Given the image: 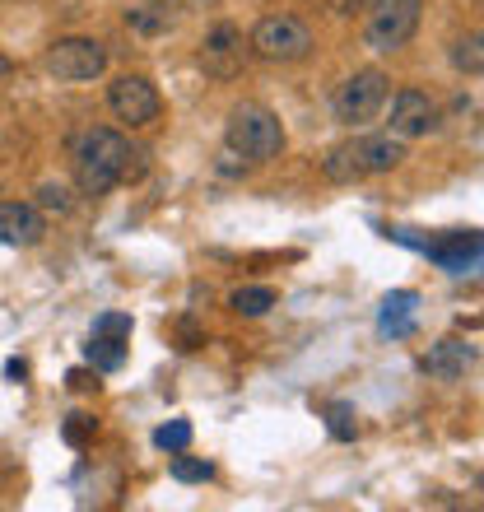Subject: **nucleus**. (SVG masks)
Segmentation results:
<instances>
[{
	"label": "nucleus",
	"mask_w": 484,
	"mask_h": 512,
	"mask_svg": "<svg viewBox=\"0 0 484 512\" xmlns=\"http://www.w3.org/2000/svg\"><path fill=\"white\" fill-rule=\"evenodd\" d=\"M149 173V154L131 145L121 131L108 126H89L75 135V187L80 196H108L121 182H140Z\"/></svg>",
	"instance_id": "nucleus-1"
},
{
	"label": "nucleus",
	"mask_w": 484,
	"mask_h": 512,
	"mask_svg": "<svg viewBox=\"0 0 484 512\" xmlns=\"http://www.w3.org/2000/svg\"><path fill=\"white\" fill-rule=\"evenodd\" d=\"M224 145L247 163H270L284 154V126L261 103H238L229 112V126H224Z\"/></svg>",
	"instance_id": "nucleus-2"
},
{
	"label": "nucleus",
	"mask_w": 484,
	"mask_h": 512,
	"mask_svg": "<svg viewBox=\"0 0 484 512\" xmlns=\"http://www.w3.org/2000/svg\"><path fill=\"white\" fill-rule=\"evenodd\" d=\"M363 42L373 52H401L405 42L415 38L419 19H424V0H368L363 5Z\"/></svg>",
	"instance_id": "nucleus-3"
},
{
	"label": "nucleus",
	"mask_w": 484,
	"mask_h": 512,
	"mask_svg": "<svg viewBox=\"0 0 484 512\" xmlns=\"http://www.w3.org/2000/svg\"><path fill=\"white\" fill-rule=\"evenodd\" d=\"M252 52L261 61H303L312 52V28L298 19V14H266L261 24L252 28Z\"/></svg>",
	"instance_id": "nucleus-4"
},
{
	"label": "nucleus",
	"mask_w": 484,
	"mask_h": 512,
	"mask_svg": "<svg viewBox=\"0 0 484 512\" xmlns=\"http://www.w3.org/2000/svg\"><path fill=\"white\" fill-rule=\"evenodd\" d=\"M47 75H56L61 84H84V80H98L108 70V47L98 38H56L42 56Z\"/></svg>",
	"instance_id": "nucleus-5"
},
{
	"label": "nucleus",
	"mask_w": 484,
	"mask_h": 512,
	"mask_svg": "<svg viewBox=\"0 0 484 512\" xmlns=\"http://www.w3.org/2000/svg\"><path fill=\"white\" fill-rule=\"evenodd\" d=\"M387 94H391V80L377 66L354 70L350 80L336 89V122H345V126L373 122L377 112H382V103H387Z\"/></svg>",
	"instance_id": "nucleus-6"
},
{
	"label": "nucleus",
	"mask_w": 484,
	"mask_h": 512,
	"mask_svg": "<svg viewBox=\"0 0 484 512\" xmlns=\"http://www.w3.org/2000/svg\"><path fill=\"white\" fill-rule=\"evenodd\" d=\"M391 238L405 247H419V252L429 256L438 270H447V275H475V270H480L484 243L475 229L471 233H447L443 243H424V238H415V233H405V229H391Z\"/></svg>",
	"instance_id": "nucleus-7"
},
{
	"label": "nucleus",
	"mask_w": 484,
	"mask_h": 512,
	"mask_svg": "<svg viewBox=\"0 0 484 512\" xmlns=\"http://www.w3.org/2000/svg\"><path fill=\"white\" fill-rule=\"evenodd\" d=\"M108 108L117 112V122H126V126H149V122H159L163 98L145 75H117V80L108 84Z\"/></svg>",
	"instance_id": "nucleus-8"
},
{
	"label": "nucleus",
	"mask_w": 484,
	"mask_h": 512,
	"mask_svg": "<svg viewBox=\"0 0 484 512\" xmlns=\"http://www.w3.org/2000/svg\"><path fill=\"white\" fill-rule=\"evenodd\" d=\"M201 66H205V75H215V80H233V75H242V66H247V47H242L238 24H215L210 33H205Z\"/></svg>",
	"instance_id": "nucleus-9"
},
{
	"label": "nucleus",
	"mask_w": 484,
	"mask_h": 512,
	"mask_svg": "<svg viewBox=\"0 0 484 512\" xmlns=\"http://www.w3.org/2000/svg\"><path fill=\"white\" fill-rule=\"evenodd\" d=\"M438 131V103L424 89H401L391 103V135L396 140H419V135Z\"/></svg>",
	"instance_id": "nucleus-10"
},
{
	"label": "nucleus",
	"mask_w": 484,
	"mask_h": 512,
	"mask_svg": "<svg viewBox=\"0 0 484 512\" xmlns=\"http://www.w3.org/2000/svg\"><path fill=\"white\" fill-rule=\"evenodd\" d=\"M47 238V219L28 201H0V243L5 247H38Z\"/></svg>",
	"instance_id": "nucleus-11"
},
{
	"label": "nucleus",
	"mask_w": 484,
	"mask_h": 512,
	"mask_svg": "<svg viewBox=\"0 0 484 512\" xmlns=\"http://www.w3.org/2000/svg\"><path fill=\"white\" fill-rule=\"evenodd\" d=\"M475 359H480V350H475L471 340H438L429 354H424V373L429 378H438V382H457V378H466L475 368Z\"/></svg>",
	"instance_id": "nucleus-12"
},
{
	"label": "nucleus",
	"mask_w": 484,
	"mask_h": 512,
	"mask_svg": "<svg viewBox=\"0 0 484 512\" xmlns=\"http://www.w3.org/2000/svg\"><path fill=\"white\" fill-rule=\"evenodd\" d=\"M359 159H363V173H391V168H401L405 159V140L396 135H363L359 140Z\"/></svg>",
	"instance_id": "nucleus-13"
},
{
	"label": "nucleus",
	"mask_w": 484,
	"mask_h": 512,
	"mask_svg": "<svg viewBox=\"0 0 484 512\" xmlns=\"http://www.w3.org/2000/svg\"><path fill=\"white\" fill-rule=\"evenodd\" d=\"M322 177L326 182H336V187H354V182H363V159H359V140H345V145L326 149L322 159Z\"/></svg>",
	"instance_id": "nucleus-14"
},
{
	"label": "nucleus",
	"mask_w": 484,
	"mask_h": 512,
	"mask_svg": "<svg viewBox=\"0 0 484 512\" xmlns=\"http://www.w3.org/2000/svg\"><path fill=\"white\" fill-rule=\"evenodd\" d=\"M415 303H419L415 289H396V294L382 298V331H387V336H410V326H415Z\"/></svg>",
	"instance_id": "nucleus-15"
},
{
	"label": "nucleus",
	"mask_w": 484,
	"mask_h": 512,
	"mask_svg": "<svg viewBox=\"0 0 484 512\" xmlns=\"http://www.w3.org/2000/svg\"><path fill=\"white\" fill-rule=\"evenodd\" d=\"M84 359H89V368H98V373H117V368L126 364V340H121V336H98V331H89Z\"/></svg>",
	"instance_id": "nucleus-16"
},
{
	"label": "nucleus",
	"mask_w": 484,
	"mask_h": 512,
	"mask_svg": "<svg viewBox=\"0 0 484 512\" xmlns=\"http://www.w3.org/2000/svg\"><path fill=\"white\" fill-rule=\"evenodd\" d=\"M275 303H280V294H275L270 284H242V289L229 294V308L238 312V317H266Z\"/></svg>",
	"instance_id": "nucleus-17"
},
{
	"label": "nucleus",
	"mask_w": 484,
	"mask_h": 512,
	"mask_svg": "<svg viewBox=\"0 0 484 512\" xmlns=\"http://www.w3.org/2000/svg\"><path fill=\"white\" fill-rule=\"evenodd\" d=\"M126 28L131 33H140V38H159V33H168L173 28V19H168V5H135V10H126Z\"/></svg>",
	"instance_id": "nucleus-18"
},
{
	"label": "nucleus",
	"mask_w": 484,
	"mask_h": 512,
	"mask_svg": "<svg viewBox=\"0 0 484 512\" xmlns=\"http://www.w3.org/2000/svg\"><path fill=\"white\" fill-rule=\"evenodd\" d=\"M452 66L461 70V75H480L484 70V38L480 33H466V38H457L452 42Z\"/></svg>",
	"instance_id": "nucleus-19"
},
{
	"label": "nucleus",
	"mask_w": 484,
	"mask_h": 512,
	"mask_svg": "<svg viewBox=\"0 0 484 512\" xmlns=\"http://www.w3.org/2000/svg\"><path fill=\"white\" fill-rule=\"evenodd\" d=\"M326 429H331V438H340V443H350L354 433H359V419H354V405H350V401L326 405Z\"/></svg>",
	"instance_id": "nucleus-20"
},
{
	"label": "nucleus",
	"mask_w": 484,
	"mask_h": 512,
	"mask_svg": "<svg viewBox=\"0 0 484 512\" xmlns=\"http://www.w3.org/2000/svg\"><path fill=\"white\" fill-rule=\"evenodd\" d=\"M173 480H182V485H205V480H215V466L201 457H182V452H173Z\"/></svg>",
	"instance_id": "nucleus-21"
},
{
	"label": "nucleus",
	"mask_w": 484,
	"mask_h": 512,
	"mask_svg": "<svg viewBox=\"0 0 484 512\" xmlns=\"http://www.w3.org/2000/svg\"><path fill=\"white\" fill-rule=\"evenodd\" d=\"M154 447H159V452H187L191 447V424L187 419H168L163 429H154Z\"/></svg>",
	"instance_id": "nucleus-22"
},
{
	"label": "nucleus",
	"mask_w": 484,
	"mask_h": 512,
	"mask_svg": "<svg viewBox=\"0 0 484 512\" xmlns=\"http://www.w3.org/2000/svg\"><path fill=\"white\" fill-rule=\"evenodd\" d=\"M98 433V419L84 415V410H75V415H66V424H61V438H66L70 447H89Z\"/></svg>",
	"instance_id": "nucleus-23"
},
{
	"label": "nucleus",
	"mask_w": 484,
	"mask_h": 512,
	"mask_svg": "<svg viewBox=\"0 0 484 512\" xmlns=\"http://www.w3.org/2000/svg\"><path fill=\"white\" fill-rule=\"evenodd\" d=\"M38 210H56V215H70L75 210V196L61 182H42L38 187Z\"/></svg>",
	"instance_id": "nucleus-24"
},
{
	"label": "nucleus",
	"mask_w": 484,
	"mask_h": 512,
	"mask_svg": "<svg viewBox=\"0 0 484 512\" xmlns=\"http://www.w3.org/2000/svg\"><path fill=\"white\" fill-rule=\"evenodd\" d=\"M131 312H103V317H94V331L98 336H121V340H131Z\"/></svg>",
	"instance_id": "nucleus-25"
},
{
	"label": "nucleus",
	"mask_w": 484,
	"mask_h": 512,
	"mask_svg": "<svg viewBox=\"0 0 484 512\" xmlns=\"http://www.w3.org/2000/svg\"><path fill=\"white\" fill-rule=\"evenodd\" d=\"M66 387L70 391H98V368H70Z\"/></svg>",
	"instance_id": "nucleus-26"
},
{
	"label": "nucleus",
	"mask_w": 484,
	"mask_h": 512,
	"mask_svg": "<svg viewBox=\"0 0 484 512\" xmlns=\"http://www.w3.org/2000/svg\"><path fill=\"white\" fill-rule=\"evenodd\" d=\"M331 5H336L340 14H354V10H363V5H368V0H331Z\"/></svg>",
	"instance_id": "nucleus-27"
},
{
	"label": "nucleus",
	"mask_w": 484,
	"mask_h": 512,
	"mask_svg": "<svg viewBox=\"0 0 484 512\" xmlns=\"http://www.w3.org/2000/svg\"><path fill=\"white\" fill-rule=\"evenodd\" d=\"M5 373H10V378H28V364H24V359H10V364H5Z\"/></svg>",
	"instance_id": "nucleus-28"
},
{
	"label": "nucleus",
	"mask_w": 484,
	"mask_h": 512,
	"mask_svg": "<svg viewBox=\"0 0 484 512\" xmlns=\"http://www.w3.org/2000/svg\"><path fill=\"white\" fill-rule=\"evenodd\" d=\"M10 70H14V61H10V56H5V52H0V80H5Z\"/></svg>",
	"instance_id": "nucleus-29"
},
{
	"label": "nucleus",
	"mask_w": 484,
	"mask_h": 512,
	"mask_svg": "<svg viewBox=\"0 0 484 512\" xmlns=\"http://www.w3.org/2000/svg\"><path fill=\"white\" fill-rule=\"evenodd\" d=\"M182 5H215V0H182Z\"/></svg>",
	"instance_id": "nucleus-30"
}]
</instances>
